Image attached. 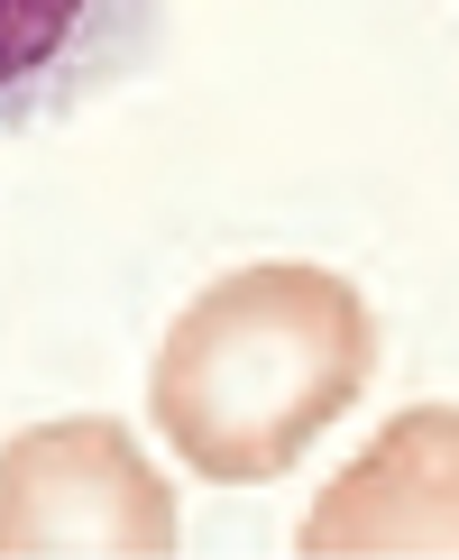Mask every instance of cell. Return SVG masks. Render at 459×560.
Segmentation results:
<instances>
[{"label":"cell","instance_id":"4","mask_svg":"<svg viewBox=\"0 0 459 560\" xmlns=\"http://www.w3.org/2000/svg\"><path fill=\"white\" fill-rule=\"evenodd\" d=\"M166 37V0H0V129H46L129 83Z\"/></svg>","mask_w":459,"mask_h":560},{"label":"cell","instance_id":"1","mask_svg":"<svg viewBox=\"0 0 459 560\" xmlns=\"http://www.w3.org/2000/svg\"><path fill=\"white\" fill-rule=\"evenodd\" d=\"M377 368L367 294L331 267L258 258L202 285L156 349V432L212 487H267L358 405Z\"/></svg>","mask_w":459,"mask_h":560},{"label":"cell","instance_id":"2","mask_svg":"<svg viewBox=\"0 0 459 560\" xmlns=\"http://www.w3.org/2000/svg\"><path fill=\"white\" fill-rule=\"evenodd\" d=\"M175 487L102 413L37 423L0 451V560H166Z\"/></svg>","mask_w":459,"mask_h":560},{"label":"cell","instance_id":"3","mask_svg":"<svg viewBox=\"0 0 459 560\" xmlns=\"http://www.w3.org/2000/svg\"><path fill=\"white\" fill-rule=\"evenodd\" d=\"M304 560H459V405L396 413L313 497Z\"/></svg>","mask_w":459,"mask_h":560}]
</instances>
